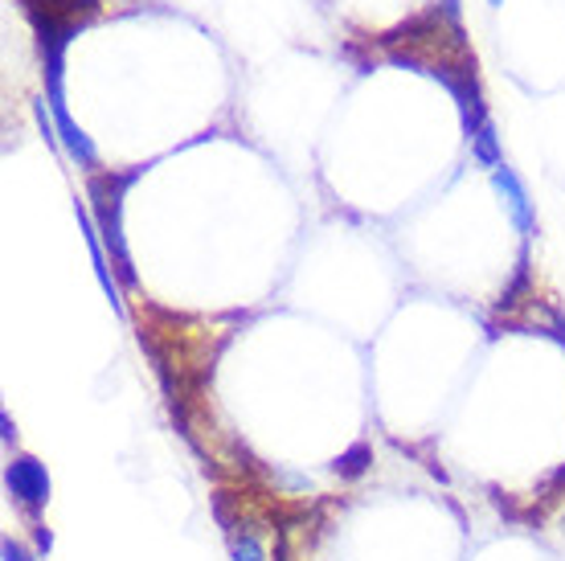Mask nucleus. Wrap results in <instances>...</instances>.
I'll list each match as a JSON object with an SVG mask.
<instances>
[{
	"instance_id": "f257e3e1",
	"label": "nucleus",
	"mask_w": 565,
	"mask_h": 561,
	"mask_svg": "<svg viewBox=\"0 0 565 561\" xmlns=\"http://www.w3.org/2000/svg\"><path fill=\"white\" fill-rule=\"evenodd\" d=\"M136 177H140V169H103L86 177V201H90V213L99 222V239L111 251L115 275L124 287H136V271H131L128 242H124V193L136 184Z\"/></svg>"
},
{
	"instance_id": "f03ea898",
	"label": "nucleus",
	"mask_w": 565,
	"mask_h": 561,
	"mask_svg": "<svg viewBox=\"0 0 565 561\" xmlns=\"http://www.w3.org/2000/svg\"><path fill=\"white\" fill-rule=\"evenodd\" d=\"M4 488L13 496V505L33 520L50 505V472L29 455H17L13 464L4 467Z\"/></svg>"
},
{
	"instance_id": "7ed1b4c3",
	"label": "nucleus",
	"mask_w": 565,
	"mask_h": 561,
	"mask_svg": "<svg viewBox=\"0 0 565 561\" xmlns=\"http://www.w3.org/2000/svg\"><path fill=\"white\" fill-rule=\"evenodd\" d=\"M492 184H495V193L504 197V210H509L512 225L521 230L524 239H533V234H537V210H533L529 189H524L521 177H516L509 165H500V169H492Z\"/></svg>"
},
{
	"instance_id": "20e7f679",
	"label": "nucleus",
	"mask_w": 565,
	"mask_h": 561,
	"mask_svg": "<svg viewBox=\"0 0 565 561\" xmlns=\"http://www.w3.org/2000/svg\"><path fill=\"white\" fill-rule=\"evenodd\" d=\"M521 295L537 299V295H533V283H529V251H521V258H516V275H512V283L500 292V299H495V311H512L516 304H524Z\"/></svg>"
},
{
	"instance_id": "39448f33",
	"label": "nucleus",
	"mask_w": 565,
	"mask_h": 561,
	"mask_svg": "<svg viewBox=\"0 0 565 561\" xmlns=\"http://www.w3.org/2000/svg\"><path fill=\"white\" fill-rule=\"evenodd\" d=\"M471 156L480 160L483 169H500V165H504V156H500V140H495L492 119H488L483 127H476V131H471Z\"/></svg>"
},
{
	"instance_id": "423d86ee",
	"label": "nucleus",
	"mask_w": 565,
	"mask_h": 561,
	"mask_svg": "<svg viewBox=\"0 0 565 561\" xmlns=\"http://www.w3.org/2000/svg\"><path fill=\"white\" fill-rule=\"evenodd\" d=\"M369 467H373V451H369V443H353V447L332 464V472H337L340 479H361Z\"/></svg>"
},
{
	"instance_id": "0eeeda50",
	"label": "nucleus",
	"mask_w": 565,
	"mask_h": 561,
	"mask_svg": "<svg viewBox=\"0 0 565 561\" xmlns=\"http://www.w3.org/2000/svg\"><path fill=\"white\" fill-rule=\"evenodd\" d=\"M230 537V553H234V561H267L263 558V546H258V537L250 533V529H234V533H226Z\"/></svg>"
},
{
	"instance_id": "6e6552de",
	"label": "nucleus",
	"mask_w": 565,
	"mask_h": 561,
	"mask_svg": "<svg viewBox=\"0 0 565 561\" xmlns=\"http://www.w3.org/2000/svg\"><path fill=\"white\" fill-rule=\"evenodd\" d=\"M4 561H33L25 546H17V541H4Z\"/></svg>"
},
{
	"instance_id": "1a4fd4ad",
	"label": "nucleus",
	"mask_w": 565,
	"mask_h": 561,
	"mask_svg": "<svg viewBox=\"0 0 565 561\" xmlns=\"http://www.w3.org/2000/svg\"><path fill=\"white\" fill-rule=\"evenodd\" d=\"M488 4H492V9H500V4H504V0H488Z\"/></svg>"
}]
</instances>
